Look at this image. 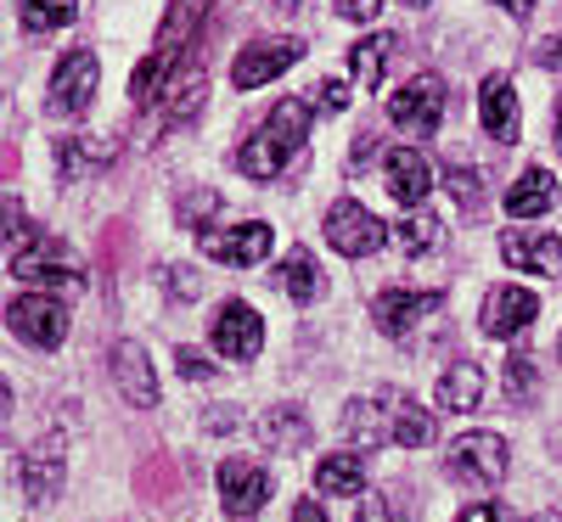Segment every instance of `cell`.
I'll return each mask as SVG.
<instances>
[{"label":"cell","mask_w":562,"mask_h":522,"mask_svg":"<svg viewBox=\"0 0 562 522\" xmlns=\"http://www.w3.org/2000/svg\"><path fill=\"white\" fill-rule=\"evenodd\" d=\"M479 399H484V371L473 360H456L439 376V410H473Z\"/></svg>","instance_id":"23"},{"label":"cell","mask_w":562,"mask_h":522,"mask_svg":"<svg viewBox=\"0 0 562 522\" xmlns=\"http://www.w3.org/2000/svg\"><path fill=\"white\" fill-rule=\"evenodd\" d=\"M209 7H214V0H175V7H169V18L158 23V39H153L147 63H140V68H135V79H130L135 107H153V102L164 97V73L180 63V52H192L198 29L209 23Z\"/></svg>","instance_id":"2"},{"label":"cell","mask_w":562,"mask_h":522,"mask_svg":"<svg viewBox=\"0 0 562 522\" xmlns=\"http://www.w3.org/2000/svg\"><path fill=\"white\" fill-rule=\"evenodd\" d=\"M394 52H400V39L394 34H371V39H360V45H349V90L360 84V90H371L383 73H389V63H394Z\"/></svg>","instance_id":"19"},{"label":"cell","mask_w":562,"mask_h":522,"mask_svg":"<svg viewBox=\"0 0 562 522\" xmlns=\"http://www.w3.org/2000/svg\"><path fill=\"white\" fill-rule=\"evenodd\" d=\"M546 63H551V68H562V34H557V39L546 45Z\"/></svg>","instance_id":"43"},{"label":"cell","mask_w":562,"mask_h":522,"mask_svg":"<svg viewBox=\"0 0 562 522\" xmlns=\"http://www.w3.org/2000/svg\"><path fill=\"white\" fill-rule=\"evenodd\" d=\"M355 522H405V517H400V506H394L389 495H371V500L360 506V517H355Z\"/></svg>","instance_id":"37"},{"label":"cell","mask_w":562,"mask_h":522,"mask_svg":"<svg viewBox=\"0 0 562 522\" xmlns=\"http://www.w3.org/2000/svg\"><path fill=\"white\" fill-rule=\"evenodd\" d=\"M164 124H186L198 107H203V63L192 57L186 68H175V79H169V90H164Z\"/></svg>","instance_id":"22"},{"label":"cell","mask_w":562,"mask_h":522,"mask_svg":"<svg viewBox=\"0 0 562 522\" xmlns=\"http://www.w3.org/2000/svg\"><path fill=\"white\" fill-rule=\"evenodd\" d=\"M18 236H34V225L23 219V208L12 197H0V242H18Z\"/></svg>","instance_id":"34"},{"label":"cell","mask_w":562,"mask_h":522,"mask_svg":"<svg viewBox=\"0 0 562 522\" xmlns=\"http://www.w3.org/2000/svg\"><path fill=\"white\" fill-rule=\"evenodd\" d=\"M169 293H175V298H198V275L175 264V270H169Z\"/></svg>","instance_id":"40"},{"label":"cell","mask_w":562,"mask_h":522,"mask_svg":"<svg viewBox=\"0 0 562 522\" xmlns=\"http://www.w3.org/2000/svg\"><path fill=\"white\" fill-rule=\"evenodd\" d=\"M214 208H220V197H214V192H198V197H186V203H180V219L192 225V230H209L203 219H209Z\"/></svg>","instance_id":"36"},{"label":"cell","mask_w":562,"mask_h":522,"mask_svg":"<svg viewBox=\"0 0 562 522\" xmlns=\"http://www.w3.org/2000/svg\"><path fill=\"white\" fill-rule=\"evenodd\" d=\"M220 500L231 517H254L270 500V472L259 461H243V455L220 461Z\"/></svg>","instance_id":"10"},{"label":"cell","mask_w":562,"mask_h":522,"mask_svg":"<svg viewBox=\"0 0 562 522\" xmlns=\"http://www.w3.org/2000/svg\"><path fill=\"white\" fill-rule=\"evenodd\" d=\"M23 489H29V500H57V489H63V450H57V444L29 450V461H23Z\"/></svg>","instance_id":"24"},{"label":"cell","mask_w":562,"mask_h":522,"mask_svg":"<svg viewBox=\"0 0 562 522\" xmlns=\"http://www.w3.org/2000/svg\"><path fill=\"white\" fill-rule=\"evenodd\" d=\"M175 365H180V376H186V383H209V376H214L209 354H198V349H175Z\"/></svg>","instance_id":"35"},{"label":"cell","mask_w":562,"mask_h":522,"mask_svg":"<svg viewBox=\"0 0 562 522\" xmlns=\"http://www.w3.org/2000/svg\"><path fill=\"white\" fill-rule=\"evenodd\" d=\"M203 253L220 259V264H259V259L270 253V225H265V219H248V225H237V230L209 225V230H203Z\"/></svg>","instance_id":"13"},{"label":"cell","mask_w":562,"mask_h":522,"mask_svg":"<svg viewBox=\"0 0 562 522\" xmlns=\"http://www.w3.org/2000/svg\"><path fill=\"white\" fill-rule=\"evenodd\" d=\"M97 84H102V63L97 52H68L52 73V97H45V113L52 118H79L90 107V97H97Z\"/></svg>","instance_id":"4"},{"label":"cell","mask_w":562,"mask_h":522,"mask_svg":"<svg viewBox=\"0 0 562 522\" xmlns=\"http://www.w3.org/2000/svg\"><path fill=\"white\" fill-rule=\"evenodd\" d=\"M259 439H265L270 450H281V455H293V450L310 444V421H304L299 405H281V410H270V416L259 421Z\"/></svg>","instance_id":"26"},{"label":"cell","mask_w":562,"mask_h":522,"mask_svg":"<svg viewBox=\"0 0 562 522\" xmlns=\"http://www.w3.org/2000/svg\"><path fill=\"white\" fill-rule=\"evenodd\" d=\"M445 472L456 484H501L506 478V444L495 439V433H461L456 444H450V461H445Z\"/></svg>","instance_id":"8"},{"label":"cell","mask_w":562,"mask_h":522,"mask_svg":"<svg viewBox=\"0 0 562 522\" xmlns=\"http://www.w3.org/2000/svg\"><path fill=\"white\" fill-rule=\"evenodd\" d=\"M445 185H450V197H456L461 208H479V203H484V180H479V169H461V163H456V169L445 174Z\"/></svg>","instance_id":"33"},{"label":"cell","mask_w":562,"mask_h":522,"mask_svg":"<svg viewBox=\"0 0 562 522\" xmlns=\"http://www.w3.org/2000/svg\"><path fill=\"white\" fill-rule=\"evenodd\" d=\"M79 18V0H18V23L29 34H52V29H68Z\"/></svg>","instance_id":"29"},{"label":"cell","mask_w":562,"mask_h":522,"mask_svg":"<svg viewBox=\"0 0 562 522\" xmlns=\"http://www.w3.org/2000/svg\"><path fill=\"white\" fill-rule=\"evenodd\" d=\"M338 12H344V18H355V23H371V18L383 12V0H338Z\"/></svg>","instance_id":"38"},{"label":"cell","mask_w":562,"mask_h":522,"mask_svg":"<svg viewBox=\"0 0 562 522\" xmlns=\"http://www.w3.org/2000/svg\"><path fill=\"white\" fill-rule=\"evenodd\" d=\"M495 7H506L512 18H529V12H535V0H495Z\"/></svg>","instance_id":"42"},{"label":"cell","mask_w":562,"mask_h":522,"mask_svg":"<svg viewBox=\"0 0 562 522\" xmlns=\"http://www.w3.org/2000/svg\"><path fill=\"white\" fill-rule=\"evenodd\" d=\"M557 140H562V102H557Z\"/></svg>","instance_id":"46"},{"label":"cell","mask_w":562,"mask_h":522,"mask_svg":"<svg viewBox=\"0 0 562 522\" xmlns=\"http://www.w3.org/2000/svg\"><path fill=\"white\" fill-rule=\"evenodd\" d=\"M506 394H512V405H529L535 399V360L529 354H512L506 360Z\"/></svg>","instance_id":"32"},{"label":"cell","mask_w":562,"mask_h":522,"mask_svg":"<svg viewBox=\"0 0 562 522\" xmlns=\"http://www.w3.org/2000/svg\"><path fill=\"white\" fill-rule=\"evenodd\" d=\"M557 203V174L551 169H524L518 174V185H506V214H518V219H535V214H546Z\"/></svg>","instance_id":"20"},{"label":"cell","mask_w":562,"mask_h":522,"mask_svg":"<svg viewBox=\"0 0 562 522\" xmlns=\"http://www.w3.org/2000/svg\"><path fill=\"white\" fill-rule=\"evenodd\" d=\"M389 399L378 394V399H349L344 405V433L355 439V444H389V421H394V410H383Z\"/></svg>","instance_id":"21"},{"label":"cell","mask_w":562,"mask_h":522,"mask_svg":"<svg viewBox=\"0 0 562 522\" xmlns=\"http://www.w3.org/2000/svg\"><path fill=\"white\" fill-rule=\"evenodd\" d=\"M428 315H439V293H411V287H389L371 298V320H378V331H389V338H405L411 326H422Z\"/></svg>","instance_id":"12"},{"label":"cell","mask_w":562,"mask_h":522,"mask_svg":"<svg viewBox=\"0 0 562 522\" xmlns=\"http://www.w3.org/2000/svg\"><path fill=\"white\" fill-rule=\"evenodd\" d=\"M535 315H540V298L529 287H490V298H484V331L490 338H518Z\"/></svg>","instance_id":"15"},{"label":"cell","mask_w":562,"mask_h":522,"mask_svg":"<svg viewBox=\"0 0 562 522\" xmlns=\"http://www.w3.org/2000/svg\"><path fill=\"white\" fill-rule=\"evenodd\" d=\"M524 522H562L557 511H535V517H524Z\"/></svg>","instance_id":"45"},{"label":"cell","mask_w":562,"mask_h":522,"mask_svg":"<svg viewBox=\"0 0 562 522\" xmlns=\"http://www.w3.org/2000/svg\"><path fill=\"white\" fill-rule=\"evenodd\" d=\"M405 7H428V0H405Z\"/></svg>","instance_id":"47"},{"label":"cell","mask_w":562,"mask_h":522,"mask_svg":"<svg viewBox=\"0 0 562 522\" xmlns=\"http://www.w3.org/2000/svg\"><path fill=\"white\" fill-rule=\"evenodd\" d=\"M7 326L29 349H57L68 338V309L57 298H45V293H23V298L7 304Z\"/></svg>","instance_id":"7"},{"label":"cell","mask_w":562,"mask_h":522,"mask_svg":"<svg viewBox=\"0 0 562 522\" xmlns=\"http://www.w3.org/2000/svg\"><path fill=\"white\" fill-rule=\"evenodd\" d=\"M315 489L321 495H360L366 489V461L360 455H326L315 466Z\"/></svg>","instance_id":"28"},{"label":"cell","mask_w":562,"mask_h":522,"mask_svg":"<svg viewBox=\"0 0 562 522\" xmlns=\"http://www.w3.org/2000/svg\"><path fill=\"white\" fill-rule=\"evenodd\" d=\"M102 163H113L108 140H85V135L57 140V174H63V180H79L85 169H102Z\"/></svg>","instance_id":"27"},{"label":"cell","mask_w":562,"mask_h":522,"mask_svg":"<svg viewBox=\"0 0 562 522\" xmlns=\"http://www.w3.org/2000/svg\"><path fill=\"white\" fill-rule=\"evenodd\" d=\"M299 57H304L299 39H254L248 52H237V63H231V84H237V90H259L281 68H293Z\"/></svg>","instance_id":"11"},{"label":"cell","mask_w":562,"mask_h":522,"mask_svg":"<svg viewBox=\"0 0 562 522\" xmlns=\"http://www.w3.org/2000/svg\"><path fill=\"white\" fill-rule=\"evenodd\" d=\"M310 118H315V107H310V102H299V97L276 102V107H270V118L243 140L237 169H243L248 180H276L281 169H288V163L299 158L304 135H310Z\"/></svg>","instance_id":"1"},{"label":"cell","mask_w":562,"mask_h":522,"mask_svg":"<svg viewBox=\"0 0 562 522\" xmlns=\"http://www.w3.org/2000/svg\"><path fill=\"white\" fill-rule=\"evenodd\" d=\"M479 118H484V129L495 135V140H518V90H512V79L506 73H495V79H484V97H479Z\"/></svg>","instance_id":"18"},{"label":"cell","mask_w":562,"mask_h":522,"mask_svg":"<svg viewBox=\"0 0 562 522\" xmlns=\"http://www.w3.org/2000/svg\"><path fill=\"white\" fill-rule=\"evenodd\" d=\"M512 270H529V275H562V242L551 230H512L501 242Z\"/></svg>","instance_id":"17"},{"label":"cell","mask_w":562,"mask_h":522,"mask_svg":"<svg viewBox=\"0 0 562 522\" xmlns=\"http://www.w3.org/2000/svg\"><path fill=\"white\" fill-rule=\"evenodd\" d=\"M214 349L225 354V360H259V349H265V320L254 315V304H220V315H214Z\"/></svg>","instance_id":"9"},{"label":"cell","mask_w":562,"mask_h":522,"mask_svg":"<svg viewBox=\"0 0 562 522\" xmlns=\"http://www.w3.org/2000/svg\"><path fill=\"white\" fill-rule=\"evenodd\" d=\"M326 242H333L338 253H349V259H366V253H378L389 242V225L371 208H360L355 197H338L333 208H326Z\"/></svg>","instance_id":"5"},{"label":"cell","mask_w":562,"mask_h":522,"mask_svg":"<svg viewBox=\"0 0 562 522\" xmlns=\"http://www.w3.org/2000/svg\"><path fill=\"white\" fill-rule=\"evenodd\" d=\"M389 439H394L400 450H428V444H434V416L422 410L416 399L394 394V421H389Z\"/></svg>","instance_id":"25"},{"label":"cell","mask_w":562,"mask_h":522,"mask_svg":"<svg viewBox=\"0 0 562 522\" xmlns=\"http://www.w3.org/2000/svg\"><path fill=\"white\" fill-rule=\"evenodd\" d=\"M389 236L400 242V253H411V259H416V253H434V248L445 242L439 219H434V214H422V208H416V214H405V219H400V225H394Z\"/></svg>","instance_id":"30"},{"label":"cell","mask_w":562,"mask_h":522,"mask_svg":"<svg viewBox=\"0 0 562 522\" xmlns=\"http://www.w3.org/2000/svg\"><path fill=\"white\" fill-rule=\"evenodd\" d=\"M456 522H506V511H501L495 500H479V506H467Z\"/></svg>","instance_id":"39"},{"label":"cell","mask_w":562,"mask_h":522,"mask_svg":"<svg viewBox=\"0 0 562 522\" xmlns=\"http://www.w3.org/2000/svg\"><path fill=\"white\" fill-rule=\"evenodd\" d=\"M389 118H394V129H405V135H434L439 129V118H445V79L439 73H416V79H405L400 84V97L389 102Z\"/></svg>","instance_id":"6"},{"label":"cell","mask_w":562,"mask_h":522,"mask_svg":"<svg viewBox=\"0 0 562 522\" xmlns=\"http://www.w3.org/2000/svg\"><path fill=\"white\" fill-rule=\"evenodd\" d=\"M428 192H434V163L422 158L416 147H400V152H389V197L394 203H405L411 214L428 203Z\"/></svg>","instance_id":"16"},{"label":"cell","mask_w":562,"mask_h":522,"mask_svg":"<svg viewBox=\"0 0 562 522\" xmlns=\"http://www.w3.org/2000/svg\"><path fill=\"white\" fill-rule=\"evenodd\" d=\"M281 287H288L299 304H315L321 298V270H315V259L304 248H293L288 264H281Z\"/></svg>","instance_id":"31"},{"label":"cell","mask_w":562,"mask_h":522,"mask_svg":"<svg viewBox=\"0 0 562 522\" xmlns=\"http://www.w3.org/2000/svg\"><path fill=\"white\" fill-rule=\"evenodd\" d=\"M113 383L119 394L135 405V410H153L158 405V376H153V360L140 343H119L113 349Z\"/></svg>","instance_id":"14"},{"label":"cell","mask_w":562,"mask_h":522,"mask_svg":"<svg viewBox=\"0 0 562 522\" xmlns=\"http://www.w3.org/2000/svg\"><path fill=\"white\" fill-rule=\"evenodd\" d=\"M293 522H326V511H321L315 500H299V506H293Z\"/></svg>","instance_id":"41"},{"label":"cell","mask_w":562,"mask_h":522,"mask_svg":"<svg viewBox=\"0 0 562 522\" xmlns=\"http://www.w3.org/2000/svg\"><path fill=\"white\" fill-rule=\"evenodd\" d=\"M12 275L29 281V287H79V281H85L79 259L57 242V236H45V230H34L29 242L12 253Z\"/></svg>","instance_id":"3"},{"label":"cell","mask_w":562,"mask_h":522,"mask_svg":"<svg viewBox=\"0 0 562 522\" xmlns=\"http://www.w3.org/2000/svg\"><path fill=\"white\" fill-rule=\"evenodd\" d=\"M7 410H12V388H7V383H0V416H7Z\"/></svg>","instance_id":"44"}]
</instances>
